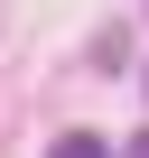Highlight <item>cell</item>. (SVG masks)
Instances as JSON below:
<instances>
[{"mask_svg":"<svg viewBox=\"0 0 149 158\" xmlns=\"http://www.w3.org/2000/svg\"><path fill=\"white\" fill-rule=\"evenodd\" d=\"M47 158H112V149H103V139H93V130H65V139H56V149H47Z\"/></svg>","mask_w":149,"mask_h":158,"instance_id":"1","label":"cell"},{"mask_svg":"<svg viewBox=\"0 0 149 158\" xmlns=\"http://www.w3.org/2000/svg\"><path fill=\"white\" fill-rule=\"evenodd\" d=\"M130 158H149V130H140V139H130Z\"/></svg>","mask_w":149,"mask_h":158,"instance_id":"2","label":"cell"}]
</instances>
